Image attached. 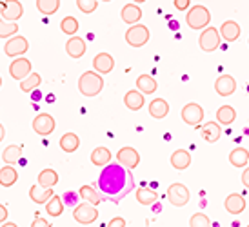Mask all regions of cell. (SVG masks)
I'll return each instance as SVG.
<instances>
[{"mask_svg": "<svg viewBox=\"0 0 249 227\" xmlns=\"http://www.w3.org/2000/svg\"><path fill=\"white\" fill-rule=\"evenodd\" d=\"M4 137H6V129H4V125L0 124V142L4 140Z\"/></svg>", "mask_w": 249, "mask_h": 227, "instance_id": "48", "label": "cell"}, {"mask_svg": "<svg viewBox=\"0 0 249 227\" xmlns=\"http://www.w3.org/2000/svg\"><path fill=\"white\" fill-rule=\"evenodd\" d=\"M58 184V173L55 169H42L38 173V186L44 189H53Z\"/></svg>", "mask_w": 249, "mask_h": 227, "instance_id": "25", "label": "cell"}, {"mask_svg": "<svg viewBox=\"0 0 249 227\" xmlns=\"http://www.w3.org/2000/svg\"><path fill=\"white\" fill-rule=\"evenodd\" d=\"M173 4L178 11H189V7H191V0H175Z\"/></svg>", "mask_w": 249, "mask_h": 227, "instance_id": "43", "label": "cell"}, {"mask_svg": "<svg viewBox=\"0 0 249 227\" xmlns=\"http://www.w3.org/2000/svg\"><path fill=\"white\" fill-rule=\"evenodd\" d=\"M104 89V78L95 71H86L78 78V91L84 97H97Z\"/></svg>", "mask_w": 249, "mask_h": 227, "instance_id": "2", "label": "cell"}, {"mask_svg": "<svg viewBox=\"0 0 249 227\" xmlns=\"http://www.w3.org/2000/svg\"><path fill=\"white\" fill-rule=\"evenodd\" d=\"M55 127H56L55 118L51 117V115H48V113H40L33 120V131H35L36 135H40V137L51 135L55 131Z\"/></svg>", "mask_w": 249, "mask_h": 227, "instance_id": "13", "label": "cell"}, {"mask_svg": "<svg viewBox=\"0 0 249 227\" xmlns=\"http://www.w3.org/2000/svg\"><path fill=\"white\" fill-rule=\"evenodd\" d=\"M46 211L51 218H56V216H60L64 213V202H62V196H58V194H53L51 198L48 200V204H46Z\"/></svg>", "mask_w": 249, "mask_h": 227, "instance_id": "35", "label": "cell"}, {"mask_svg": "<svg viewBox=\"0 0 249 227\" xmlns=\"http://www.w3.org/2000/svg\"><path fill=\"white\" fill-rule=\"evenodd\" d=\"M7 214H9L7 213V207L0 204V224H4L7 220Z\"/></svg>", "mask_w": 249, "mask_h": 227, "instance_id": "46", "label": "cell"}, {"mask_svg": "<svg viewBox=\"0 0 249 227\" xmlns=\"http://www.w3.org/2000/svg\"><path fill=\"white\" fill-rule=\"evenodd\" d=\"M40 84H42V76L38 75V73H31L26 80L20 82V89L24 91V93H33V91L38 89Z\"/></svg>", "mask_w": 249, "mask_h": 227, "instance_id": "37", "label": "cell"}, {"mask_svg": "<svg viewBox=\"0 0 249 227\" xmlns=\"http://www.w3.org/2000/svg\"><path fill=\"white\" fill-rule=\"evenodd\" d=\"M220 38H224L226 42H235L240 38V33H242V29L240 26L236 24L235 20H226L224 24L220 26Z\"/></svg>", "mask_w": 249, "mask_h": 227, "instance_id": "17", "label": "cell"}, {"mask_svg": "<svg viewBox=\"0 0 249 227\" xmlns=\"http://www.w3.org/2000/svg\"><path fill=\"white\" fill-rule=\"evenodd\" d=\"M182 120L186 122L187 125H193V127H198L204 120V109H202L200 104L196 102H189L182 107V113H180Z\"/></svg>", "mask_w": 249, "mask_h": 227, "instance_id": "7", "label": "cell"}, {"mask_svg": "<svg viewBox=\"0 0 249 227\" xmlns=\"http://www.w3.org/2000/svg\"><path fill=\"white\" fill-rule=\"evenodd\" d=\"M248 227H249V224H248Z\"/></svg>", "mask_w": 249, "mask_h": 227, "instance_id": "53", "label": "cell"}, {"mask_svg": "<svg viewBox=\"0 0 249 227\" xmlns=\"http://www.w3.org/2000/svg\"><path fill=\"white\" fill-rule=\"evenodd\" d=\"M214 91H216L220 97H231L236 91V80L231 75L218 76L216 82H214Z\"/></svg>", "mask_w": 249, "mask_h": 227, "instance_id": "15", "label": "cell"}, {"mask_svg": "<svg viewBox=\"0 0 249 227\" xmlns=\"http://www.w3.org/2000/svg\"><path fill=\"white\" fill-rule=\"evenodd\" d=\"M100 194L104 200H109L113 204H118L135 189V178L129 169H125L118 164H109L102 167V173L97 182Z\"/></svg>", "mask_w": 249, "mask_h": 227, "instance_id": "1", "label": "cell"}, {"mask_svg": "<svg viewBox=\"0 0 249 227\" xmlns=\"http://www.w3.org/2000/svg\"><path fill=\"white\" fill-rule=\"evenodd\" d=\"M111 158H113V155L107 147H97V149H93L91 153V164L97 165V167H106V165L111 164Z\"/></svg>", "mask_w": 249, "mask_h": 227, "instance_id": "22", "label": "cell"}, {"mask_svg": "<svg viewBox=\"0 0 249 227\" xmlns=\"http://www.w3.org/2000/svg\"><path fill=\"white\" fill-rule=\"evenodd\" d=\"M2 227H18V226H17L15 222H4V224H2Z\"/></svg>", "mask_w": 249, "mask_h": 227, "instance_id": "49", "label": "cell"}, {"mask_svg": "<svg viewBox=\"0 0 249 227\" xmlns=\"http://www.w3.org/2000/svg\"><path fill=\"white\" fill-rule=\"evenodd\" d=\"M124 104H125V107H127V109L139 111V109H142V107H144L145 98H144V95H142L140 91L131 89V91H127V93L124 95Z\"/></svg>", "mask_w": 249, "mask_h": 227, "instance_id": "21", "label": "cell"}, {"mask_svg": "<svg viewBox=\"0 0 249 227\" xmlns=\"http://www.w3.org/2000/svg\"><path fill=\"white\" fill-rule=\"evenodd\" d=\"M0 15H2V20L17 22L22 15H24V6H22L18 0H7V2H2V6H0Z\"/></svg>", "mask_w": 249, "mask_h": 227, "instance_id": "12", "label": "cell"}, {"mask_svg": "<svg viewBox=\"0 0 249 227\" xmlns=\"http://www.w3.org/2000/svg\"><path fill=\"white\" fill-rule=\"evenodd\" d=\"M33 98L38 100V98H40V93H38V91H33Z\"/></svg>", "mask_w": 249, "mask_h": 227, "instance_id": "50", "label": "cell"}, {"mask_svg": "<svg viewBox=\"0 0 249 227\" xmlns=\"http://www.w3.org/2000/svg\"><path fill=\"white\" fill-rule=\"evenodd\" d=\"M236 120V111L231 105H220L216 111V122L222 125H231Z\"/></svg>", "mask_w": 249, "mask_h": 227, "instance_id": "30", "label": "cell"}, {"mask_svg": "<svg viewBox=\"0 0 249 227\" xmlns=\"http://www.w3.org/2000/svg\"><path fill=\"white\" fill-rule=\"evenodd\" d=\"M135 196H137V202L142 204V206H151V204H155L159 200V193L149 189V187H140V189H137Z\"/></svg>", "mask_w": 249, "mask_h": 227, "instance_id": "34", "label": "cell"}, {"mask_svg": "<svg viewBox=\"0 0 249 227\" xmlns=\"http://www.w3.org/2000/svg\"><path fill=\"white\" fill-rule=\"evenodd\" d=\"M55 194V191L53 189H44V187L40 186H31V189H29V198L33 200L35 204H48V200L51 198Z\"/></svg>", "mask_w": 249, "mask_h": 227, "instance_id": "27", "label": "cell"}, {"mask_svg": "<svg viewBox=\"0 0 249 227\" xmlns=\"http://www.w3.org/2000/svg\"><path fill=\"white\" fill-rule=\"evenodd\" d=\"M186 22L191 29H204L209 28V22H211V13L206 6L202 4H195L189 7V11L186 15Z\"/></svg>", "mask_w": 249, "mask_h": 227, "instance_id": "3", "label": "cell"}, {"mask_svg": "<svg viewBox=\"0 0 249 227\" xmlns=\"http://www.w3.org/2000/svg\"><path fill=\"white\" fill-rule=\"evenodd\" d=\"M248 44H249V40H248Z\"/></svg>", "mask_w": 249, "mask_h": 227, "instance_id": "52", "label": "cell"}, {"mask_svg": "<svg viewBox=\"0 0 249 227\" xmlns=\"http://www.w3.org/2000/svg\"><path fill=\"white\" fill-rule=\"evenodd\" d=\"M229 162L235 167H246L249 164V151L246 147H236L229 153Z\"/></svg>", "mask_w": 249, "mask_h": 227, "instance_id": "31", "label": "cell"}, {"mask_svg": "<svg viewBox=\"0 0 249 227\" xmlns=\"http://www.w3.org/2000/svg\"><path fill=\"white\" fill-rule=\"evenodd\" d=\"M0 87H2V76H0Z\"/></svg>", "mask_w": 249, "mask_h": 227, "instance_id": "51", "label": "cell"}, {"mask_svg": "<svg viewBox=\"0 0 249 227\" xmlns=\"http://www.w3.org/2000/svg\"><path fill=\"white\" fill-rule=\"evenodd\" d=\"M191 194H189V189H187L184 184L180 182H175L167 187V200L173 207H184L189 202Z\"/></svg>", "mask_w": 249, "mask_h": 227, "instance_id": "6", "label": "cell"}, {"mask_svg": "<svg viewBox=\"0 0 249 227\" xmlns=\"http://www.w3.org/2000/svg\"><path fill=\"white\" fill-rule=\"evenodd\" d=\"M93 68H95V73H98L100 76L107 75L115 69V58L109 53H98L93 58Z\"/></svg>", "mask_w": 249, "mask_h": 227, "instance_id": "14", "label": "cell"}, {"mask_svg": "<svg viewBox=\"0 0 249 227\" xmlns=\"http://www.w3.org/2000/svg\"><path fill=\"white\" fill-rule=\"evenodd\" d=\"M171 165H173L177 171H184L191 165V155L186 149H177L171 155Z\"/></svg>", "mask_w": 249, "mask_h": 227, "instance_id": "23", "label": "cell"}, {"mask_svg": "<svg viewBox=\"0 0 249 227\" xmlns=\"http://www.w3.org/2000/svg\"><path fill=\"white\" fill-rule=\"evenodd\" d=\"M224 207L229 214H240L246 209V198L238 193H231L224 202Z\"/></svg>", "mask_w": 249, "mask_h": 227, "instance_id": "19", "label": "cell"}, {"mask_svg": "<svg viewBox=\"0 0 249 227\" xmlns=\"http://www.w3.org/2000/svg\"><path fill=\"white\" fill-rule=\"evenodd\" d=\"M157 87H159V84L151 75H140L137 78V91H140L142 95H153Z\"/></svg>", "mask_w": 249, "mask_h": 227, "instance_id": "26", "label": "cell"}, {"mask_svg": "<svg viewBox=\"0 0 249 227\" xmlns=\"http://www.w3.org/2000/svg\"><path fill=\"white\" fill-rule=\"evenodd\" d=\"M31 227H51V222H48L46 218L36 216L35 220H33V224H31Z\"/></svg>", "mask_w": 249, "mask_h": 227, "instance_id": "44", "label": "cell"}, {"mask_svg": "<svg viewBox=\"0 0 249 227\" xmlns=\"http://www.w3.org/2000/svg\"><path fill=\"white\" fill-rule=\"evenodd\" d=\"M22 157V145H7L4 153H2V160H4V164L6 165H15Z\"/></svg>", "mask_w": 249, "mask_h": 227, "instance_id": "32", "label": "cell"}, {"mask_svg": "<svg viewBox=\"0 0 249 227\" xmlns=\"http://www.w3.org/2000/svg\"><path fill=\"white\" fill-rule=\"evenodd\" d=\"M18 180V173L13 165H4L0 167V186L2 187H13Z\"/></svg>", "mask_w": 249, "mask_h": 227, "instance_id": "28", "label": "cell"}, {"mask_svg": "<svg viewBox=\"0 0 249 227\" xmlns=\"http://www.w3.org/2000/svg\"><path fill=\"white\" fill-rule=\"evenodd\" d=\"M60 7V0H36V9L42 15H55Z\"/></svg>", "mask_w": 249, "mask_h": 227, "instance_id": "36", "label": "cell"}, {"mask_svg": "<svg viewBox=\"0 0 249 227\" xmlns=\"http://www.w3.org/2000/svg\"><path fill=\"white\" fill-rule=\"evenodd\" d=\"M220 31L216 28H206L204 31L200 33L198 36V46H200L202 51H206V53H213L216 49L220 48Z\"/></svg>", "mask_w": 249, "mask_h": 227, "instance_id": "4", "label": "cell"}, {"mask_svg": "<svg viewBox=\"0 0 249 227\" xmlns=\"http://www.w3.org/2000/svg\"><path fill=\"white\" fill-rule=\"evenodd\" d=\"M202 138L208 142V144H214L218 142V138L222 137V127L218 122H206V124L200 127Z\"/></svg>", "mask_w": 249, "mask_h": 227, "instance_id": "20", "label": "cell"}, {"mask_svg": "<svg viewBox=\"0 0 249 227\" xmlns=\"http://www.w3.org/2000/svg\"><path fill=\"white\" fill-rule=\"evenodd\" d=\"M31 73H33V66H31V60L24 58V56H20V58H15L13 62L9 64V75L13 76L15 80H18V82L26 80V78H28Z\"/></svg>", "mask_w": 249, "mask_h": 227, "instance_id": "10", "label": "cell"}, {"mask_svg": "<svg viewBox=\"0 0 249 227\" xmlns=\"http://www.w3.org/2000/svg\"><path fill=\"white\" fill-rule=\"evenodd\" d=\"M76 7L86 15H91L98 7L97 0H76Z\"/></svg>", "mask_w": 249, "mask_h": 227, "instance_id": "41", "label": "cell"}, {"mask_svg": "<svg viewBox=\"0 0 249 227\" xmlns=\"http://www.w3.org/2000/svg\"><path fill=\"white\" fill-rule=\"evenodd\" d=\"M107 227H125V220L122 216H115V218L107 224Z\"/></svg>", "mask_w": 249, "mask_h": 227, "instance_id": "45", "label": "cell"}, {"mask_svg": "<svg viewBox=\"0 0 249 227\" xmlns=\"http://www.w3.org/2000/svg\"><path fill=\"white\" fill-rule=\"evenodd\" d=\"M73 218H75L78 224H82V226H89V224H93V222H97L98 209L95 206L88 204V202L78 204V206L73 209Z\"/></svg>", "mask_w": 249, "mask_h": 227, "instance_id": "8", "label": "cell"}, {"mask_svg": "<svg viewBox=\"0 0 249 227\" xmlns=\"http://www.w3.org/2000/svg\"><path fill=\"white\" fill-rule=\"evenodd\" d=\"M120 17H122V20L125 24H129V28L131 26H137L142 18V9H140L137 4H125L122 7V11H120Z\"/></svg>", "mask_w": 249, "mask_h": 227, "instance_id": "18", "label": "cell"}, {"mask_svg": "<svg viewBox=\"0 0 249 227\" xmlns=\"http://www.w3.org/2000/svg\"><path fill=\"white\" fill-rule=\"evenodd\" d=\"M80 147V138L76 137L75 133H66L60 138V149L64 153H75Z\"/></svg>", "mask_w": 249, "mask_h": 227, "instance_id": "33", "label": "cell"}, {"mask_svg": "<svg viewBox=\"0 0 249 227\" xmlns=\"http://www.w3.org/2000/svg\"><path fill=\"white\" fill-rule=\"evenodd\" d=\"M88 51V46H86V40L80 38V36H71L70 40L66 42V53L71 56V58H82Z\"/></svg>", "mask_w": 249, "mask_h": 227, "instance_id": "16", "label": "cell"}, {"mask_svg": "<svg viewBox=\"0 0 249 227\" xmlns=\"http://www.w3.org/2000/svg\"><path fill=\"white\" fill-rule=\"evenodd\" d=\"M62 202H64V206L76 207V202H78V194L73 193V191H68V193L62 194Z\"/></svg>", "mask_w": 249, "mask_h": 227, "instance_id": "42", "label": "cell"}, {"mask_svg": "<svg viewBox=\"0 0 249 227\" xmlns=\"http://www.w3.org/2000/svg\"><path fill=\"white\" fill-rule=\"evenodd\" d=\"M125 42L131 48H142L149 42V29L144 24H137L125 31Z\"/></svg>", "mask_w": 249, "mask_h": 227, "instance_id": "5", "label": "cell"}, {"mask_svg": "<svg viewBox=\"0 0 249 227\" xmlns=\"http://www.w3.org/2000/svg\"><path fill=\"white\" fill-rule=\"evenodd\" d=\"M60 29H62V33L70 35L71 36H76V31H78V20H76L75 17H66V18H62V22H60Z\"/></svg>", "mask_w": 249, "mask_h": 227, "instance_id": "39", "label": "cell"}, {"mask_svg": "<svg viewBox=\"0 0 249 227\" xmlns=\"http://www.w3.org/2000/svg\"><path fill=\"white\" fill-rule=\"evenodd\" d=\"M189 227H211V220L204 213H195L189 218Z\"/></svg>", "mask_w": 249, "mask_h": 227, "instance_id": "40", "label": "cell"}, {"mask_svg": "<svg viewBox=\"0 0 249 227\" xmlns=\"http://www.w3.org/2000/svg\"><path fill=\"white\" fill-rule=\"evenodd\" d=\"M240 178H242V184L246 186V189H249V167H246V169H244V173H242V176H240Z\"/></svg>", "mask_w": 249, "mask_h": 227, "instance_id": "47", "label": "cell"}, {"mask_svg": "<svg viewBox=\"0 0 249 227\" xmlns=\"http://www.w3.org/2000/svg\"><path fill=\"white\" fill-rule=\"evenodd\" d=\"M78 196H80L84 202H88V204H91V206H95V207L104 200L102 198V194L98 193L93 186H82L80 187V191H78Z\"/></svg>", "mask_w": 249, "mask_h": 227, "instance_id": "29", "label": "cell"}, {"mask_svg": "<svg viewBox=\"0 0 249 227\" xmlns=\"http://www.w3.org/2000/svg\"><path fill=\"white\" fill-rule=\"evenodd\" d=\"M18 33V24L17 22H6L0 18V38H13Z\"/></svg>", "mask_w": 249, "mask_h": 227, "instance_id": "38", "label": "cell"}, {"mask_svg": "<svg viewBox=\"0 0 249 227\" xmlns=\"http://www.w3.org/2000/svg\"><path fill=\"white\" fill-rule=\"evenodd\" d=\"M29 49V44H28V38L26 36H20V35H17L13 38H9L6 42V46H4V53H6L9 58H20L22 55H26Z\"/></svg>", "mask_w": 249, "mask_h": 227, "instance_id": "9", "label": "cell"}, {"mask_svg": "<svg viewBox=\"0 0 249 227\" xmlns=\"http://www.w3.org/2000/svg\"><path fill=\"white\" fill-rule=\"evenodd\" d=\"M117 162L122 165V167L131 171V169H135V167L140 164V155L135 147L125 145V147H122V149L117 153Z\"/></svg>", "mask_w": 249, "mask_h": 227, "instance_id": "11", "label": "cell"}, {"mask_svg": "<svg viewBox=\"0 0 249 227\" xmlns=\"http://www.w3.org/2000/svg\"><path fill=\"white\" fill-rule=\"evenodd\" d=\"M169 113V104L164 100V98H155L149 102V115L157 120H162V118L167 117Z\"/></svg>", "mask_w": 249, "mask_h": 227, "instance_id": "24", "label": "cell"}]
</instances>
